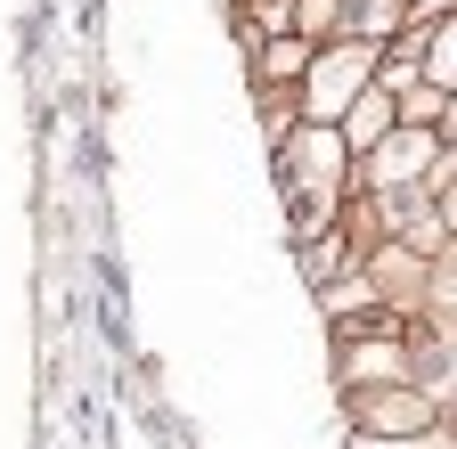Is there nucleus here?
Segmentation results:
<instances>
[{
    "label": "nucleus",
    "instance_id": "nucleus-1",
    "mask_svg": "<svg viewBox=\"0 0 457 449\" xmlns=\"http://www.w3.org/2000/svg\"><path fill=\"white\" fill-rule=\"evenodd\" d=\"M368 74H376V41H343V49H327L319 66H303V115H319V123H335L343 106H352L360 90H368Z\"/></svg>",
    "mask_w": 457,
    "mask_h": 449
},
{
    "label": "nucleus",
    "instance_id": "nucleus-2",
    "mask_svg": "<svg viewBox=\"0 0 457 449\" xmlns=\"http://www.w3.org/2000/svg\"><path fill=\"white\" fill-rule=\"evenodd\" d=\"M335 163H343V147L327 131H311L303 147H286V188H295V220H303V229H311V220L327 212V196H335Z\"/></svg>",
    "mask_w": 457,
    "mask_h": 449
},
{
    "label": "nucleus",
    "instance_id": "nucleus-3",
    "mask_svg": "<svg viewBox=\"0 0 457 449\" xmlns=\"http://www.w3.org/2000/svg\"><path fill=\"white\" fill-rule=\"evenodd\" d=\"M343 115H352V139H360V147H368V139H384V131L400 123V115H392V98H384V90H360L352 106H343Z\"/></svg>",
    "mask_w": 457,
    "mask_h": 449
},
{
    "label": "nucleus",
    "instance_id": "nucleus-4",
    "mask_svg": "<svg viewBox=\"0 0 457 449\" xmlns=\"http://www.w3.org/2000/svg\"><path fill=\"white\" fill-rule=\"evenodd\" d=\"M425 163H433V139H425V131H400V147L384 155V180H417Z\"/></svg>",
    "mask_w": 457,
    "mask_h": 449
},
{
    "label": "nucleus",
    "instance_id": "nucleus-5",
    "mask_svg": "<svg viewBox=\"0 0 457 449\" xmlns=\"http://www.w3.org/2000/svg\"><path fill=\"white\" fill-rule=\"evenodd\" d=\"M425 74H433L441 90H457V17L433 33V49H425Z\"/></svg>",
    "mask_w": 457,
    "mask_h": 449
},
{
    "label": "nucleus",
    "instance_id": "nucleus-6",
    "mask_svg": "<svg viewBox=\"0 0 457 449\" xmlns=\"http://www.w3.org/2000/svg\"><path fill=\"white\" fill-rule=\"evenodd\" d=\"M311 66V49L303 41H278V49H262V74H303Z\"/></svg>",
    "mask_w": 457,
    "mask_h": 449
},
{
    "label": "nucleus",
    "instance_id": "nucleus-7",
    "mask_svg": "<svg viewBox=\"0 0 457 449\" xmlns=\"http://www.w3.org/2000/svg\"><path fill=\"white\" fill-rule=\"evenodd\" d=\"M295 17H303V25H327V17H335V0H303Z\"/></svg>",
    "mask_w": 457,
    "mask_h": 449
}]
</instances>
